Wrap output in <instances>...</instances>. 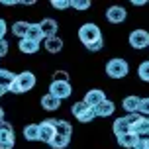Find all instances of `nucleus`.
<instances>
[{
    "label": "nucleus",
    "mask_w": 149,
    "mask_h": 149,
    "mask_svg": "<svg viewBox=\"0 0 149 149\" xmlns=\"http://www.w3.org/2000/svg\"><path fill=\"white\" fill-rule=\"evenodd\" d=\"M79 39L82 41L84 47H88V45L96 43L102 39V33H100V28H98L96 24H82L81 28H79Z\"/></svg>",
    "instance_id": "f257e3e1"
},
{
    "label": "nucleus",
    "mask_w": 149,
    "mask_h": 149,
    "mask_svg": "<svg viewBox=\"0 0 149 149\" xmlns=\"http://www.w3.org/2000/svg\"><path fill=\"white\" fill-rule=\"evenodd\" d=\"M127 73H130V65H127L126 59L114 57V59L106 61V74L110 79H124Z\"/></svg>",
    "instance_id": "f03ea898"
},
{
    "label": "nucleus",
    "mask_w": 149,
    "mask_h": 149,
    "mask_svg": "<svg viewBox=\"0 0 149 149\" xmlns=\"http://www.w3.org/2000/svg\"><path fill=\"white\" fill-rule=\"evenodd\" d=\"M71 112H73L74 118L79 120V122H82V124H88V122H92V120L96 118V116H94V110L84 104V100L74 102V104L71 106Z\"/></svg>",
    "instance_id": "7ed1b4c3"
},
{
    "label": "nucleus",
    "mask_w": 149,
    "mask_h": 149,
    "mask_svg": "<svg viewBox=\"0 0 149 149\" xmlns=\"http://www.w3.org/2000/svg\"><path fill=\"white\" fill-rule=\"evenodd\" d=\"M71 92H73V86H71V82H65V81H51L49 84V94L55 98H59V100H65V98L71 96Z\"/></svg>",
    "instance_id": "20e7f679"
},
{
    "label": "nucleus",
    "mask_w": 149,
    "mask_h": 149,
    "mask_svg": "<svg viewBox=\"0 0 149 149\" xmlns=\"http://www.w3.org/2000/svg\"><path fill=\"white\" fill-rule=\"evenodd\" d=\"M14 82L18 84V88H20V92H28V90H31L33 86H36V74L31 73V71H22L20 74H16Z\"/></svg>",
    "instance_id": "39448f33"
},
{
    "label": "nucleus",
    "mask_w": 149,
    "mask_h": 149,
    "mask_svg": "<svg viewBox=\"0 0 149 149\" xmlns=\"http://www.w3.org/2000/svg\"><path fill=\"white\" fill-rule=\"evenodd\" d=\"M55 118H49V120H43L41 124H39V141H43L49 145L53 137H55Z\"/></svg>",
    "instance_id": "423d86ee"
},
{
    "label": "nucleus",
    "mask_w": 149,
    "mask_h": 149,
    "mask_svg": "<svg viewBox=\"0 0 149 149\" xmlns=\"http://www.w3.org/2000/svg\"><path fill=\"white\" fill-rule=\"evenodd\" d=\"M130 45L134 49H145V47H149V31L147 30H134L130 33Z\"/></svg>",
    "instance_id": "0eeeda50"
},
{
    "label": "nucleus",
    "mask_w": 149,
    "mask_h": 149,
    "mask_svg": "<svg viewBox=\"0 0 149 149\" xmlns=\"http://www.w3.org/2000/svg\"><path fill=\"white\" fill-rule=\"evenodd\" d=\"M104 100H106V94H104V90H100V88H92L84 94V104L88 106V108H96Z\"/></svg>",
    "instance_id": "6e6552de"
},
{
    "label": "nucleus",
    "mask_w": 149,
    "mask_h": 149,
    "mask_svg": "<svg viewBox=\"0 0 149 149\" xmlns=\"http://www.w3.org/2000/svg\"><path fill=\"white\" fill-rule=\"evenodd\" d=\"M126 18H127V12H126V8H122V6H110L106 10V20L110 24H122V22H126Z\"/></svg>",
    "instance_id": "1a4fd4ad"
},
{
    "label": "nucleus",
    "mask_w": 149,
    "mask_h": 149,
    "mask_svg": "<svg viewBox=\"0 0 149 149\" xmlns=\"http://www.w3.org/2000/svg\"><path fill=\"white\" fill-rule=\"evenodd\" d=\"M92 110H94V116H96V118H108V116H112V114H114L116 104H114L112 100H108V98H106L102 104H98L96 108H92Z\"/></svg>",
    "instance_id": "9d476101"
},
{
    "label": "nucleus",
    "mask_w": 149,
    "mask_h": 149,
    "mask_svg": "<svg viewBox=\"0 0 149 149\" xmlns=\"http://www.w3.org/2000/svg\"><path fill=\"white\" fill-rule=\"evenodd\" d=\"M14 130H0V149H14Z\"/></svg>",
    "instance_id": "9b49d317"
},
{
    "label": "nucleus",
    "mask_w": 149,
    "mask_h": 149,
    "mask_svg": "<svg viewBox=\"0 0 149 149\" xmlns=\"http://www.w3.org/2000/svg\"><path fill=\"white\" fill-rule=\"evenodd\" d=\"M130 132L134 135H137V137H143V135H149V120L147 118H139L137 122H135L134 126L130 127Z\"/></svg>",
    "instance_id": "f8f14e48"
},
{
    "label": "nucleus",
    "mask_w": 149,
    "mask_h": 149,
    "mask_svg": "<svg viewBox=\"0 0 149 149\" xmlns=\"http://www.w3.org/2000/svg\"><path fill=\"white\" fill-rule=\"evenodd\" d=\"M43 49H47V53H59L63 49V39L57 36L45 37L43 39Z\"/></svg>",
    "instance_id": "ddd939ff"
},
{
    "label": "nucleus",
    "mask_w": 149,
    "mask_h": 149,
    "mask_svg": "<svg viewBox=\"0 0 149 149\" xmlns=\"http://www.w3.org/2000/svg\"><path fill=\"white\" fill-rule=\"evenodd\" d=\"M39 28H41L43 37H53L55 33H57V22H55V20H51V18L41 20V22H39Z\"/></svg>",
    "instance_id": "4468645a"
},
{
    "label": "nucleus",
    "mask_w": 149,
    "mask_h": 149,
    "mask_svg": "<svg viewBox=\"0 0 149 149\" xmlns=\"http://www.w3.org/2000/svg\"><path fill=\"white\" fill-rule=\"evenodd\" d=\"M59 106H61L59 98L51 96V94H43V96H41V108H43V110L55 112V110H59Z\"/></svg>",
    "instance_id": "2eb2a0df"
},
{
    "label": "nucleus",
    "mask_w": 149,
    "mask_h": 149,
    "mask_svg": "<svg viewBox=\"0 0 149 149\" xmlns=\"http://www.w3.org/2000/svg\"><path fill=\"white\" fill-rule=\"evenodd\" d=\"M112 130H114V135H116V137H120V135H124V134H130V124H127L126 116H122V118H116V120H114V126H112Z\"/></svg>",
    "instance_id": "dca6fc26"
},
{
    "label": "nucleus",
    "mask_w": 149,
    "mask_h": 149,
    "mask_svg": "<svg viewBox=\"0 0 149 149\" xmlns=\"http://www.w3.org/2000/svg\"><path fill=\"white\" fill-rule=\"evenodd\" d=\"M20 51L26 53V55H33V53L39 51V43H36V41H31V39H28V37H24V39H20Z\"/></svg>",
    "instance_id": "f3484780"
},
{
    "label": "nucleus",
    "mask_w": 149,
    "mask_h": 149,
    "mask_svg": "<svg viewBox=\"0 0 149 149\" xmlns=\"http://www.w3.org/2000/svg\"><path fill=\"white\" fill-rule=\"evenodd\" d=\"M24 139L26 141H39V124H28L24 127Z\"/></svg>",
    "instance_id": "a211bd4d"
},
{
    "label": "nucleus",
    "mask_w": 149,
    "mask_h": 149,
    "mask_svg": "<svg viewBox=\"0 0 149 149\" xmlns=\"http://www.w3.org/2000/svg\"><path fill=\"white\" fill-rule=\"evenodd\" d=\"M139 100L141 98H137V96H126L124 102H122V106H124V110L127 114H137V110H139Z\"/></svg>",
    "instance_id": "6ab92c4d"
},
{
    "label": "nucleus",
    "mask_w": 149,
    "mask_h": 149,
    "mask_svg": "<svg viewBox=\"0 0 149 149\" xmlns=\"http://www.w3.org/2000/svg\"><path fill=\"white\" fill-rule=\"evenodd\" d=\"M55 134L71 137V135H73V126L69 124L67 120H57V122H55Z\"/></svg>",
    "instance_id": "aec40b11"
},
{
    "label": "nucleus",
    "mask_w": 149,
    "mask_h": 149,
    "mask_svg": "<svg viewBox=\"0 0 149 149\" xmlns=\"http://www.w3.org/2000/svg\"><path fill=\"white\" fill-rule=\"evenodd\" d=\"M26 37H28V39H31V41H36V43H41V41L45 39L43 33H41V28H39V24H30V30H28Z\"/></svg>",
    "instance_id": "412c9836"
},
{
    "label": "nucleus",
    "mask_w": 149,
    "mask_h": 149,
    "mask_svg": "<svg viewBox=\"0 0 149 149\" xmlns=\"http://www.w3.org/2000/svg\"><path fill=\"white\" fill-rule=\"evenodd\" d=\"M135 143H137V135H134L132 132L130 134H124L118 137V145L120 147H126V149H134Z\"/></svg>",
    "instance_id": "4be33fe9"
},
{
    "label": "nucleus",
    "mask_w": 149,
    "mask_h": 149,
    "mask_svg": "<svg viewBox=\"0 0 149 149\" xmlns=\"http://www.w3.org/2000/svg\"><path fill=\"white\" fill-rule=\"evenodd\" d=\"M28 30H30V24L28 22H14V26H12V33H14L16 37H20V39H24L26 37V33H28Z\"/></svg>",
    "instance_id": "5701e85b"
},
{
    "label": "nucleus",
    "mask_w": 149,
    "mask_h": 149,
    "mask_svg": "<svg viewBox=\"0 0 149 149\" xmlns=\"http://www.w3.org/2000/svg\"><path fill=\"white\" fill-rule=\"evenodd\" d=\"M69 143H71V137H65V135H57V134H55V137L49 141V147H53V149H65V147H69Z\"/></svg>",
    "instance_id": "b1692460"
},
{
    "label": "nucleus",
    "mask_w": 149,
    "mask_h": 149,
    "mask_svg": "<svg viewBox=\"0 0 149 149\" xmlns=\"http://www.w3.org/2000/svg\"><path fill=\"white\" fill-rule=\"evenodd\" d=\"M16 74L12 73V71H8V69H0V86H4V88H8L12 82H14Z\"/></svg>",
    "instance_id": "393cba45"
},
{
    "label": "nucleus",
    "mask_w": 149,
    "mask_h": 149,
    "mask_svg": "<svg viewBox=\"0 0 149 149\" xmlns=\"http://www.w3.org/2000/svg\"><path fill=\"white\" fill-rule=\"evenodd\" d=\"M137 74H139V79H141V81L149 82V59L143 61L141 65L137 67Z\"/></svg>",
    "instance_id": "a878e982"
},
{
    "label": "nucleus",
    "mask_w": 149,
    "mask_h": 149,
    "mask_svg": "<svg viewBox=\"0 0 149 149\" xmlns=\"http://www.w3.org/2000/svg\"><path fill=\"white\" fill-rule=\"evenodd\" d=\"M137 114L139 116H149V98H141L139 100V110H137Z\"/></svg>",
    "instance_id": "bb28decb"
},
{
    "label": "nucleus",
    "mask_w": 149,
    "mask_h": 149,
    "mask_svg": "<svg viewBox=\"0 0 149 149\" xmlns=\"http://www.w3.org/2000/svg\"><path fill=\"white\" fill-rule=\"evenodd\" d=\"M71 8H74V10H88L90 2L88 0H71Z\"/></svg>",
    "instance_id": "cd10ccee"
},
{
    "label": "nucleus",
    "mask_w": 149,
    "mask_h": 149,
    "mask_svg": "<svg viewBox=\"0 0 149 149\" xmlns=\"http://www.w3.org/2000/svg\"><path fill=\"white\" fill-rule=\"evenodd\" d=\"M51 6L57 10H67V8H71V0H53Z\"/></svg>",
    "instance_id": "c85d7f7f"
},
{
    "label": "nucleus",
    "mask_w": 149,
    "mask_h": 149,
    "mask_svg": "<svg viewBox=\"0 0 149 149\" xmlns=\"http://www.w3.org/2000/svg\"><path fill=\"white\" fill-rule=\"evenodd\" d=\"M134 149H149V135H143V137H137V143H135Z\"/></svg>",
    "instance_id": "c756f323"
},
{
    "label": "nucleus",
    "mask_w": 149,
    "mask_h": 149,
    "mask_svg": "<svg viewBox=\"0 0 149 149\" xmlns=\"http://www.w3.org/2000/svg\"><path fill=\"white\" fill-rule=\"evenodd\" d=\"M53 81H65V82H69V73H67V71H55V73H53Z\"/></svg>",
    "instance_id": "7c9ffc66"
},
{
    "label": "nucleus",
    "mask_w": 149,
    "mask_h": 149,
    "mask_svg": "<svg viewBox=\"0 0 149 149\" xmlns=\"http://www.w3.org/2000/svg\"><path fill=\"white\" fill-rule=\"evenodd\" d=\"M8 47H10V45H8L6 37H4V39H0V59H2V57H6V55H8Z\"/></svg>",
    "instance_id": "2f4dec72"
},
{
    "label": "nucleus",
    "mask_w": 149,
    "mask_h": 149,
    "mask_svg": "<svg viewBox=\"0 0 149 149\" xmlns=\"http://www.w3.org/2000/svg\"><path fill=\"white\" fill-rule=\"evenodd\" d=\"M102 47H104V39H100V41H96V43L88 45V47H86V49H88V51H100V49H102Z\"/></svg>",
    "instance_id": "473e14b6"
},
{
    "label": "nucleus",
    "mask_w": 149,
    "mask_h": 149,
    "mask_svg": "<svg viewBox=\"0 0 149 149\" xmlns=\"http://www.w3.org/2000/svg\"><path fill=\"white\" fill-rule=\"evenodd\" d=\"M6 31H8L6 20H2V18H0V39H4V36H6Z\"/></svg>",
    "instance_id": "72a5a7b5"
},
{
    "label": "nucleus",
    "mask_w": 149,
    "mask_h": 149,
    "mask_svg": "<svg viewBox=\"0 0 149 149\" xmlns=\"http://www.w3.org/2000/svg\"><path fill=\"white\" fill-rule=\"evenodd\" d=\"M4 6H14V4H20V0H0Z\"/></svg>",
    "instance_id": "f704fd0d"
},
{
    "label": "nucleus",
    "mask_w": 149,
    "mask_h": 149,
    "mask_svg": "<svg viewBox=\"0 0 149 149\" xmlns=\"http://www.w3.org/2000/svg\"><path fill=\"white\" fill-rule=\"evenodd\" d=\"M132 4H134V6H145L147 0H132Z\"/></svg>",
    "instance_id": "c9c22d12"
},
{
    "label": "nucleus",
    "mask_w": 149,
    "mask_h": 149,
    "mask_svg": "<svg viewBox=\"0 0 149 149\" xmlns=\"http://www.w3.org/2000/svg\"><path fill=\"white\" fill-rule=\"evenodd\" d=\"M6 92H8V88H4V86H0V98L4 96V94H6Z\"/></svg>",
    "instance_id": "e433bc0d"
},
{
    "label": "nucleus",
    "mask_w": 149,
    "mask_h": 149,
    "mask_svg": "<svg viewBox=\"0 0 149 149\" xmlns=\"http://www.w3.org/2000/svg\"><path fill=\"white\" fill-rule=\"evenodd\" d=\"M2 120H4V108L0 106V122H2Z\"/></svg>",
    "instance_id": "4c0bfd02"
},
{
    "label": "nucleus",
    "mask_w": 149,
    "mask_h": 149,
    "mask_svg": "<svg viewBox=\"0 0 149 149\" xmlns=\"http://www.w3.org/2000/svg\"><path fill=\"white\" fill-rule=\"evenodd\" d=\"M0 69H2V67H0Z\"/></svg>",
    "instance_id": "58836bf2"
}]
</instances>
